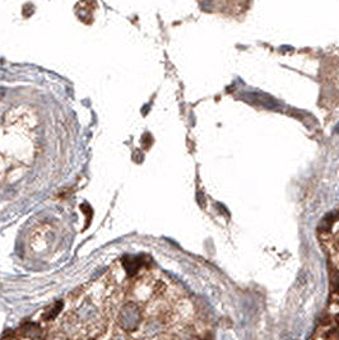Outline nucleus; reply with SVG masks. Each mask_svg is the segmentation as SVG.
Listing matches in <instances>:
<instances>
[{
    "label": "nucleus",
    "instance_id": "obj_1",
    "mask_svg": "<svg viewBox=\"0 0 339 340\" xmlns=\"http://www.w3.org/2000/svg\"><path fill=\"white\" fill-rule=\"evenodd\" d=\"M22 333H23V335H25V337L31 338V339H36V338H38L41 335V329H40V326H38V325L30 322V324L23 325V328H22Z\"/></svg>",
    "mask_w": 339,
    "mask_h": 340
},
{
    "label": "nucleus",
    "instance_id": "obj_2",
    "mask_svg": "<svg viewBox=\"0 0 339 340\" xmlns=\"http://www.w3.org/2000/svg\"><path fill=\"white\" fill-rule=\"evenodd\" d=\"M124 265H125V268H127V272L129 274H134L136 272V270L140 268V265H142V260L139 258H128L127 260H124Z\"/></svg>",
    "mask_w": 339,
    "mask_h": 340
},
{
    "label": "nucleus",
    "instance_id": "obj_3",
    "mask_svg": "<svg viewBox=\"0 0 339 340\" xmlns=\"http://www.w3.org/2000/svg\"><path fill=\"white\" fill-rule=\"evenodd\" d=\"M63 307V302H58V304L55 305V306L53 307V308L47 309V312L43 315V319L45 320H53L54 317H55L56 315H58L59 312H60V309H62Z\"/></svg>",
    "mask_w": 339,
    "mask_h": 340
}]
</instances>
